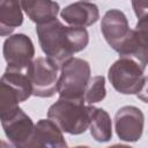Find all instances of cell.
I'll list each match as a JSON object with an SVG mask.
<instances>
[{
    "instance_id": "cell-19",
    "label": "cell",
    "mask_w": 148,
    "mask_h": 148,
    "mask_svg": "<svg viewBox=\"0 0 148 148\" xmlns=\"http://www.w3.org/2000/svg\"><path fill=\"white\" fill-rule=\"evenodd\" d=\"M81 1H90V0H81Z\"/></svg>"
},
{
    "instance_id": "cell-18",
    "label": "cell",
    "mask_w": 148,
    "mask_h": 148,
    "mask_svg": "<svg viewBox=\"0 0 148 148\" xmlns=\"http://www.w3.org/2000/svg\"><path fill=\"white\" fill-rule=\"evenodd\" d=\"M134 13L139 20L147 16V0H131Z\"/></svg>"
},
{
    "instance_id": "cell-17",
    "label": "cell",
    "mask_w": 148,
    "mask_h": 148,
    "mask_svg": "<svg viewBox=\"0 0 148 148\" xmlns=\"http://www.w3.org/2000/svg\"><path fill=\"white\" fill-rule=\"evenodd\" d=\"M106 95L105 89V77L103 75H97L90 77L86 91H84V103L94 104L103 101Z\"/></svg>"
},
{
    "instance_id": "cell-11",
    "label": "cell",
    "mask_w": 148,
    "mask_h": 148,
    "mask_svg": "<svg viewBox=\"0 0 148 148\" xmlns=\"http://www.w3.org/2000/svg\"><path fill=\"white\" fill-rule=\"evenodd\" d=\"M126 15L119 9H109L101 22V31L106 43L116 51L130 32Z\"/></svg>"
},
{
    "instance_id": "cell-15",
    "label": "cell",
    "mask_w": 148,
    "mask_h": 148,
    "mask_svg": "<svg viewBox=\"0 0 148 148\" xmlns=\"http://www.w3.org/2000/svg\"><path fill=\"white\" fill-rule=\"evenodd\" d=\"M22 23L23 14L20 1L0 0V36H10Z\"/></svg>"
},
{
    "instance_id": "cell-9",
    "label": "cell",
    "mask_w": 148,
    "mask_h": 148,
    "mask_svg": "<svg viewBox=\"0 0 148 148\" xmlns=\"http://www.w3.org/2000/svg\"><path fill=\"white\" fill-rule=\"evenodd\" d=\"M1 125L7 139L14 147H31L35 124L22 109L18 108L9 118L2 120Z\"/></svg>"
},
{
    "instance_id": "cell-1",
    "label": "cell",
    "mask_w": 148,
    "mask_h": 148,
    "mask_svg": "<svg viewBox=\"0 0 148 148\" xmlns=\"http://www.w3.org/2000/svg\"><path fill=\"white\" fill-rule=\"evenodd\" d=\"M36 32L42 51L59 68L74 53L84 50L89 34L82 27H65L58 18L37 24Z\"/></svg>"
},
{
    "instance_id": "cell-10",
    "label": "cell",
    "mask_w": 148,
    "mask_h": 148,
    "mask_svg": "<svg viewBox=\"0 0 148 148\" xmlns=\"http://www.w3.org/2000/svg\"><path fill=\"white\" fill-rule=\"evenodd\" d=\"M120 57H130L135 59L143 67H147V16L139 20L135 29H131L127 37L117 47Z\"/></svg>"
},
{
    "instance_id": "cell-12",
    "label": "cell",
    "mask_w": 148,
    "mask_h": 148,
    "mask_svg": "<svg viewBox=\"0 0 148 148\" xmlns=\"http://www.w3.org/2000/svg\"><path fill=\"white\" fill-rule=\"evenodd\" d=\"M61 18L72 27H89L99 18L98 7L89 1H77L66 6L60 12Z\"/></svg>"
},
{
    "instance_id": "cell-14",
    "label": "cell",
    "mask_w": 148,
    "mask_h": 148,
    "mask_svg": "<svg viewBox=\"0 0 148 148\" xmlns=\"http://www.w3.org/2000/svg\"><path fill=\"white\" fill-rule=\"evenodd\" d=\"M21 8L36 24H42L57 18L59 3L53 0H18Z\"/></svg>"
},
{
    "instance_id": "cell-2",
    "label": "cell",
    "mask_w": 148,
    "mask_h": 148,
    "mask_svg": "<svg viewBox=\"0 0 148 148\" xmlns=\"http://www.w3.org/2000/svg\"><path fill=\"white\" fill-rule=\"evenodd\" d=\"M91 104L86 105L83 99L61 98L53 103L47 110L51 119L62 132L77 135L84 133L90 123Z\"/></svg>"
},
{
    "instance_id": "cell-5",
    "label": "cell",
    "mask_w": 148,
    "mask_h": 148,
    "mask_svg": "<svg viewBox=\"0 0 148 148\" xmlns=\"http://www.w3.org/2000/svg\"><path fill=\"white\" fill-rule=\"evenodd\" d=\"M61 73L57 82V92L61 98L83 99L90 80V65L81 58H69L60 67Z\"/></svg>"
},
{
    "instance_id": "cell-6",
    "label": "cell",
    "mask_w": 148,
    "mask_h": 148,
    "mask_svg": "<svg viewBox=\"0 0 148 148\" xmlns=\"http://www.w3.org/2000/svg\"><path fill=\"white\" fill-rule=\"evenodd\" d=\"M59 67L49 58L39 57L32 60L28 75L30 79L32 95L37 97H52L57 92Z\"/></svg>"
},
{
    "instance_id": "cell-16",
    "label": "cell",
    "mask_w": 148,
    "mask_h": 148,
    "mask_svg": "<svg viewBox=\"0 0 148 148\" xmlns=\"http://www.w3.org/2000/svg\"><path fill=\"white\" fill-rule=\"evenodd\" d=\"M89 128L90 134L97 142H108L112 138L111 118L104 109L91 105Z\"/></svg>"
},
{
    "instance_id": "cell-4",
    "label": "cell",
    "mask_w": 148,
    "mask_h": 148,
    "mask_svg": "<svg viewBox=\"0 0 148 148\" xmlns=\"http://www.w3.org/2000/svg\"><path fill=\"white\" fill-rule=\"evenodd\" d=\"M141 64L130 57H120L114 61L108 72V77L111 86L120 94L124 95H139L146 94L147 77Z\"/></svg>"
},
{
    "instance_id": "cell-7",
    "label": "cell",
    "mask_w": 148,
    "mask_h": 148,
    "mask_svg": "<svg viewBox=\"0 0 148 148\" xmlns=\"http://www.w3.org/2000/svg\"><path fill=\"white\" fill-rule=\"evenodd\" d=\"M3 58L9 69L28 72L35 56V46L30 37L24 34L9 36L2 47Z\"/></svg>"
},
{
    "instance_id": "cell-3",
    "label": "cell",
    "mask_w": 148,
    "mask_h": 148,
    "mask_svg": "<svg viewBox=\"0 0 148 148\" xmlns=\"http://www.w3.org/2000/svg\"><path fill=\"white\" fill-rule=\"evenodd\" d=\"M32 95L28 72L6 68L0 77V120L9 118Z\"/></svg>"
},
{
    "instance_id": "cell-8",
    "label": "cell",
    "mask_w": 148,
    "mask_h": 148,
    "mask_svg": "<svg viewBox=\"0 0 148 148\" xmlns=\"http://www.w3.org/2000/svg\"><path fill=\"white\" fill-rule=\"evenodd\" d=\"M145 116L133 105L120 108L114 116V130L118 138L125 142H135L142 136Z\"/></svg>"
},
{
    "instance_id": "cell-13",
    "label": "cell",
    "mask_w": 148,
    "mask_h": 148,
    "mask_svg": "<svg viewBox=\"0 0 148 148\" xmlns=\"http://www.w3.org/2000/svg\"><path fill=\"white\" fill-rule=\"evenodd\" d=\"M31 147L62 148L67 147V142L62 135V131L51 119H40L35 124Z\"/></svg>"
}]
</instances>
